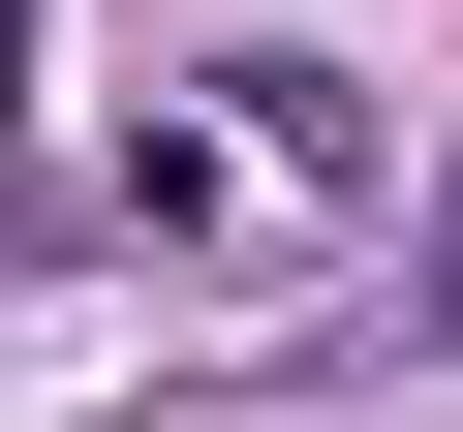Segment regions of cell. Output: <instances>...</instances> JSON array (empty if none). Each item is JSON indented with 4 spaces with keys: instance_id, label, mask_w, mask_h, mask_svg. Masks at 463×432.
<instances>
[{
    "instance_id": "6da1fadb",
    "label": "cell",
    "mask_w": 463,
    "mask_h": 432,
    "mask_svg": "<svg viewBox=\"0 0 463 432\" xmlns=\"http://www.w3.org/2000/svg\"><path fill=\"white\" fill-rule=\"evenodd\" d=\"M432 309H463V216H432Z\"/></svg>"
}]
</instances>
